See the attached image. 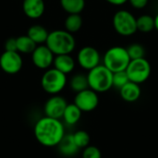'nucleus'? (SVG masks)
<instances>
[{"label": "nucleus", "mask_w": 158, "mask_h": 158, "mask_svg": "<svg viewBox=\"0 0 158 158\" xmlns=\"http://www.w3.org/2000/svg\"><path fill=\"white\" fill-rule=\"evenodd\" d=\"M113 27L121 36L133 35L137 30V19L128 10H118L113 17Z\"/></svg>", "instance_id": "5"}, {"label": "nucleus", "mask_w": 158, "mask_h": 158, "mask_svg": "<svg viewBox=\"0 0 158 158\" xmlns=\"http://www.w3.org/2000/svg\"><path fill=\"white\" fill-rule=\"evenodd\" d=\"M45 43L46 46L56 56L70 54L76 45V41L72 33L62 30L50 32Z\"/></svg>", "instance_id": "2"}, {"label": "nucleus", "mask_w": 158, "mask_h": 158, "mask_svg": "<svg viewBox=\"0 0 158 158\" xmlns=\"http://www.w3.org/2000/svg\"><path fill=\"white\" fill-rule=\"evenodd\" d=\"M55 69L61 71L64 74L70 73L75 68V61L69 54L67 55H58L54 59Z\"/></svg>", "instance_id": "16"}, {"label": "nucleus", "mask_w": 158, "mask_h": 158, "mask_svg": "<svg viewBox=\"0 0 158 158\" xmlns=\"http://www.w3.org/2000/svg\"><path fill=\"white\" fill-rule=\"evenodd\" d=\"M69 85L72 91H74L76 94L80 93L83 90H86L89 88V82H88V78L87 75L78 73L75 74L69 81Z\"/></svg>", "instance_id": "21"}, {"label": "nucleus", "mask_w": 158, "mask_h": 158, "mask_svg": "<svg viewBox=\"0 0 158 158\" xmlns=\"http://www.w3.org/2000/svg\"><path fill=\"white\" fill-rule=\"evenodd\" d=\"M106 1L114 6H122L125 3H127L129 0H106Z\"/></svg>", "instance_id": "30"}, {"label": "nucleus", "mask_w": 158, "mask_h": 158, "mask_svg": "<svg viewBox=\"0 0 158 158\" xmlns=\"http://www.w3.org/2000/svg\"><path fill=\"white\" fill-rule=\"evenodd\" d=\"M131 60V59L128 54L127 48L122 46H113L105 53L103 57V65L115 73L118 71L126 70Z\"/></svg>", "instance_id": "4"}, {"label": "nucleus", "mask_w": 158, "mask_h": 158, "mask_svg": "<svg viewBox=\"0 0 158 158\" xmlns=\"http://www.w3.org/2000/svg\"><path fill=\"white\" fill-rule=\"evenodd\" d=\"M72 136H73V140H74L76 145L80 149H84L85 147L90 145L91 137L87 131L80 130V131H77L76 132H74L72 134Z\"/></svg>", "instance_id": "24"}, {"label": "nucleus", "mask_w": 158, "mask_h": 158, "mask_svg": "<svg viewBox=\"0 0 158 158\" xmlns=\"http://www.w3.org/2000/svg\"><path fill=\"white\" fill-rule=\"evenodd\" d=\"M154 29H156L155 18L150 15H142L137 19V30L143 33L151 32Z\"/></svg>", "instance_id": "22"}, {"label": "nucleus", "mask_w": 158, "mask_h": 158, "mask_svg": "<svg viewBox=\"0 0 158 158\" xmlns=\"http://www.w3.org/2000/svg\"><path fill=\"white\" fill-rule=\"evenodd\" d=\"M0 67L7 74H16L22 68V59L17 51H5L0 56Z\"/></svg>", "instance_id": "10"}, {"label": "nucleus", "mask_w": 158, "mask_h": 158, "mask_svg": "<svg viewBox=\"0 0 158 158\" xmlns=\"http://www.w3.org/2000/svg\"><path fill=\"white\" fill-rule=\"evenodd\" d=\"M67 84L66 74L56 69H50L44 72L41 80V85L44 92L49 94H58Z\"/></svg>", "instance_id": "6"}, {"label": "nucleus", "mask_w": 158, "mask_h": 158, "mask_svg": "<svg viewBox=\"0 0 158 158\" xmlns=\"http://www.w3.org/2000/svg\"><path fill=\"white\" fill-rule=\"evenodd\" d=\"M60 4L69 14H80L85 7V0H60Z\"/></svg>", "instance_id": "19"}, {"label": "nucleus", "mask_w": 158, "mask_h": 158, "mask_svg": "<svg viewBox=\"0 0 158 158\" xmlns=\"http://www.w3.org/2000/svg\"><path fill=\"white\" fill-rule=\"evenodd\" d=\"M130 81L129 76L126 72V70L118 71L113 73V87H116L117 89H121L124 85H126Z\"/></svg>", "instance_id": "26"}, {"label": "nucleus", "mask_w": 158, "mask_h": 158, "mask_svg": "<svg viewBox=\"0 0 158 158\" xmlns=\"http://www.w3.org/2000/svg\"><path fill=\"white\" fill-rule=\"evenodd\" d=\"M121 98L128 103H134L141 97L142 90L140 84L135 83L133 81H129L126 85H124L120 90Z\"/></svg>", "instance_id": "13"}, {"label": "nucleus", "mask_w": 158, "mask_h": 158, "mask_svg": "<svg viewBox=\"0 0 158 158\" xmlns=\"http://www.w3.org/2000/svg\"><path fill=\"white\" fill-rule=\"evenodd\" d=\"M77 60L83 69L89 71L100 65L101 56L96 48L93 46H84L79 51Z\"/></svg>", "instance_id": "9"}, {"label": "nucleus", "mask_w": 158, "mask_h": 158, "mask_svg": "<svg viewBox=\"0 0 158 158\" xmlns=\"http://www.w3.org/2000/svg\"><path fill=\"white\" fill-rule=\"evenodd\" d=\"M17 41V51L22 54H30L36 48V44L28 36L22 35L16 38Z\"/></svg>", "instance_id": "20"}, {"label": "nucleus", "mask_w": 158, "mask_h": 158, "mask_svg": "<svg viewBox=\"0 0 158 158\" xmlns=\"http://www.w3.org/2000/svg\"><path fill=\"white\" fill-rule=\"evenodd\" d=\"M59 153L66 157H71L74 156L80 148L76 145L72 134H65L61 142L57 145Z\"/></svg>", "instance_id": "15"}, {"label": "nucleus", "mask_w": 158, "mask_h": 158, "mask_svg": "<svg viewBox=\"0 0 158 158\" xmlns=\"http://www.w3.org/2000/svg\"><path fill=\"white\" fill-rule=\"evenodd\" d=\"M89 88L98 93H106L113 87V72L105 65H98L87 74Z\"/></svg>", "instance_id": "3"}, {"label": "nucleus", "mask_w": 158, "mask_h": 158, "mask_svg": "<svg viewBox=\"0 0 158 158\" xmlns=\"http://www.w3.org/2000/svg\"><path fill=\"white\" fill-rule=\"evenodd\" d=\"M149 0H129L128 2H130V4L131 5V6H133L136 9H143V7H145L148 4Z\"/></svg>", "instance_id": "28"}, {"label": "nucleus", "mask_w": 158, "mask_h": 158, "mask_svg": "<svg viewBox=\"0 0 158 158\" xmlns=\"http://www.w3.org/2000/svg\"><path fill=\"white\" fill-rule=\"evenodd\" d=\"M82 158H102L101 150L94 145H89L85 147L81 154Z\"/></svg>", "instance_id": "27"}, {"label": "nucleus", "mask_w": 158, "mask_h": 158, "mask_svg": "<svg viewBox=\"0 0 158 158\" xmlns=\"http://www.w3.org/2000/svg\"><path fill=\"white\" fill-rule=\"evenodd\" d=\"M127 51L131 60L143 58L144 57V55H145L144 47L141 44H137V43H134L129 45L127 47Z\"/></svg>", "instance_id": "25"}, {"label": "nucleus", "mask_w": 158, "mask_h": 158, "mask_svg": "<svg viewBox=\"0 0 158 158\" xmlns=\"http://www.w3.org/2000/svg\"><path fill=\"white\" fill-rule=\"evenodd\" d=\"M23 11L31 19H38L44 12V0H23Z\"/></svg>", "instance_id": "14"}, {"label": "nucleus", "mask_w": 158, "mask_h": 158, "mask_svg": "<svg viewBox=\"0 0 158 158\" xmlns=\"http://www.w3.org/2000/svg\"><path fill=\"white\" fill-rule=\"evenodd\" d=\"M152 68L147 59L144 57L131 60L126 69V72L131 81L141 84L145 82L151 75Z\"/></svg>", "instance_id": "7"}, {"label": "nucleus", "mask_w": 158, "mask_h": 158, "mask_svg": "<svg viewBox=\"0 0 158 158\" xmlns=\"http://www.w3.org/2000/svg\"><path fill=\"white\" fill-rule=\"evenodd\" d=\"M155 24H156V29L158 31V13L155 17Z\"/></svg>", "instance_id": "31"}, {"label": "nucleus", "mask_w": 158, "mask_h": 158, "mask_svg": "<svg viewBox=\"0 0 158 158\" xmlns=\"http://www.w3.org/2000/svg\"><path fill=\"white\" fill-rule=\"evenodd\" d=\"M82 111L73 103V104H68L64 114H63V120L64 122L69 126H74L77 124L81 118Z\"/></svg>", "instance_id": "17"}, {"label": "nucleus", "mask_w": 158, "mask_h": 158, "mask_svg": "<svg viewBox=\"0 0 158 158\" xmlns=\"http://www.w3.org/2000/svg\"><path fill=\"white\" fill-rule=\"evenodd\" d=\"M37 142L45 147H56L65 136V127L60 119L43 117L38 119L33 129Z\"/></svg>", "instance_id": "1"}, {"label": "nucleus", "mask_w": 158, "mask_h": 158, "mask_svg": "<svg viewBox=\"0 0 158 158\" xmlns=\"http://www.w3.org/2000/svg\"><path fill=\"white\" fill-rule=\"evenodd\" d=\"M6 51H17V41L16 38H9L5 44ZM18 52V51H17Z\"/></svg>", "instance_id": "29"}, {"label": "nucleus", "mask_w": 158, "mask_h": 158, "mask_svg": "<svg viewBox=\"0 0 158 158\" xmlns=\"http://www.w3.org/2000/svg\"><path fill=\"white\" fill-rule=\"evenodd\" d=\"M31 54L32 62L39 69H48L52 63H54V54L46 45H40L36 47Z\"/></svg>", "instance_id": "12"}, {"label": "nucleus", "mask_w": 158, "mask_h": 158, "mask_svg": "<svg viewBox=\"0 0 158 158\" xmlns=\"http://www.w3.org/2000/svg\"><path fill=\"white\" fill-rule=\"evenodd\" d=\"M68 106L66 99L60 95H52L44 104V111L46 117L60 119Z\"/></svg>", "instance_id": "11"}, {"label": "nucleus", "mask_w": 158, "mask_h": 158, "mask_svg": "<svg viewBox=\"0 0 158 158\" xmlns=\"http://www.w3.org/2000/svg\"><path fill=\"white\" fill-rule=\"evenodd\" d=\"M82 26V18L80 14H69L65 20V28L70 33L77 32Z\"/></svg>", "instance_id": "23"}, {"label": "nucleus", "mask_w": 158, "mask_h": 158, "mask_svg": "<svg viewBox=\"0 0 158 158\" xmlns=\"http://www.w3.org/2000/svg\"><path fill=\"white\" fill-rule=\"evenodd\" d=\"M48 32L46 29L41 25H33L29 28L28 30V36L35 43V44H42L46 42L48 37Z\"/></svg>", "instance_id": "18"}, {"label": "nucleus", "mask_w": 158, "mask_h": 158, "mask_svg": "<svg viewBox=\"0 0 158 158\" xmlns=\"http://www.w3.org/2000/svg\"><path fill=\"white\" fill-rule=\"evenodd\" d=\"M74 104L82 112H92L99 105V96L96 92L88 88L77 93L74 98Z\"/></svg>", "instance_id": "8"}]
</instances>
